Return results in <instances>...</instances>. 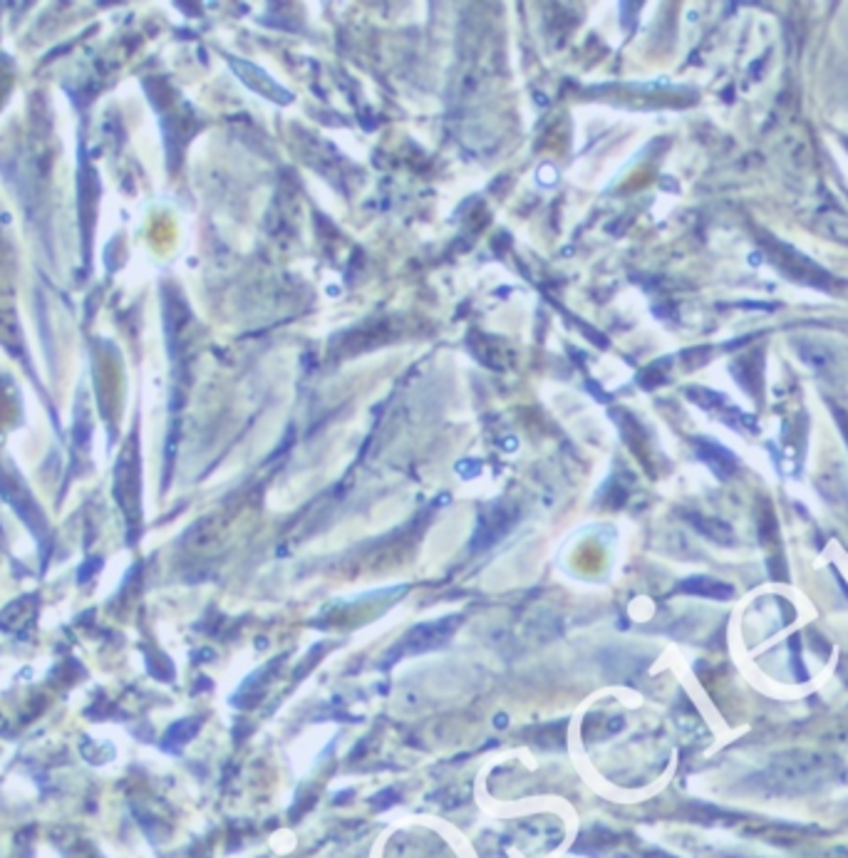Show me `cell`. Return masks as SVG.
Segmentation results:
<instances>
[{
    "mask_svg": "<svg viewBox=\"0 0 848 858\" xmlns=\"http://www.w3.org/2000/svg\"><path fill=\"white\" fill-rule=\"evenodd\" d=\"M838 772V761L819 752H786L769 761L755 784L769 794H809L832 784Z\"/></svg>",
    "mask_w": 848,
    "mask_h": 858,
    "instance_id": "1",
    "label": "cell"
},
{
    "mask_svg": "<svg viewBox=\"0 0 848 858\" xmlns=\"http://www.w3.org/2000/svg\"><path fill=\"white\" fill-rule=\"evenodd\" d=\"M762 249L786 278H794V281L803 286L821 288V291H832L834 288V276L821 268L814 258L803 256L801 251L789 247V243L776 241L774 236H767V239H762Z\"/></svg>",
    "mask_w": 848,
    "mask_h": 858,
    "instance_id": "2",
    "label": "cell"
},
{
    "mask_svg": "<svg viewBox=\"0 0 848 858\" xmlns=\"http://www.w3.org/2000/svg\"><path fill=\"white\" fill-rule=\"evenodd\" d=\"M697 457L703 459L722 481L730 479L734 471L739 469L737 454L730 452L727 446H722L714 440H697Z\"/></svg>",
    "mask_w": 848,
    "mask_h": 858,
    "instance_id": "3",
    "label": "cell"
},
{
    "mask_svg": "<svg viewBox=\"0 0 848 858\" xmlns=\"http://www.w3.org/2000/svg\"><path fill=\"white\" fill-rule=\"evenodd\" d=\"M233 70L253 87V90H258L261 94H266L268 100H276V102H291L293 100V94L286 92L283 87L278 85L276 80H270V77L261 67L251 65V63H236Z\"/></svg>",
    "mask_w": 848,
    "mask_h": 858,
    "instance_id": "4",
    "label": "cell"
},
{
    "mask_svg": "<svg viewBox=\"0 0 848 858\" xmlns=\"http://www.w3.org/2000/svg\"><path fill=\"white\" fill-rule=\"evenodd\" d=\"M680 591L705 595V598H714V601H730V598H734V589H732L730 583L717 581V578H710V576L687 578V581L680 585Z\"/></svg>",
    "mask_w": 848,
    "mask_h": 858,
    "instance_id": "5",
    "label": "cell"
},
{
    "mask_svg": "<svg viewBox=\"0 0 848 858\" xmlns=\"http://www.w3.org/2000/svg\"><path fill=\"white\" fill-rule=\"evenodd\" d=\"M695 527H697L699 531H703L707 539L717 541V544H722V546L734 544V531H732V527H727V523H724V521H717V519H699V516H695Z\"/></svg>",
    "mask_w": 848,
    "mask_h": 858,
    "instance_id": "6",
    "label": "cell"
},
{
    "mask_svg": "<svg viewBox=\"0 0 848 858\" xmlns=\"http://www.w3.org/2000/svg\"><path fill=\"white\" fill-rule=\"evenodd\" d=\"M687 398L699 405L703 409H724L727 407V400L720 392H712V390H705V388H693L687 390Z\"/></svg>",
    "mask_w": 848,
    "mask_h": 858,
    "instance_id": "7",
    "label": "cell"
},
{
    "mask_svg": "<svg viewBox=\"0 0 848 858\" xmlns=\"http://www.w3.org/2000/svg\"><path fill=\"white\" fill-rule=\"evenodd\" d=\"M799 353H801L803 361H807V365L824 367V365L832 363V355H828V350L819 348V345H811V348H803V345H799Z\"/></svg>",
    "mask_w": 848,
    "mask_h": 858,
    "instance_id": "8",
    "label": "cell"
},
{
    "mask_svg": "<svg viewBox=\"0 0 848 858\" xmlns=\"http://www.w3.org/2000/svg\"><path fill=\"white\" fill-rule=\"evenodd\" d=\"M834 409V417H836V422H838V429H841V434H844V442H846V446H848V415L844 413L841 407H832Z\"/></svg>",
    "mask_w": 848,
    "mask_h": 858,
    "instance_id": "9",
    "label": "cell"
}]
</instances>
